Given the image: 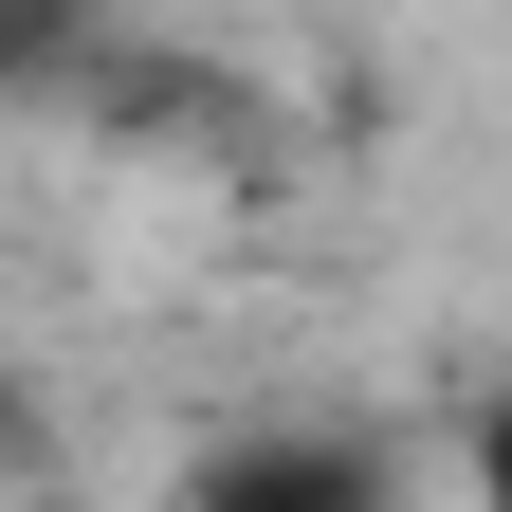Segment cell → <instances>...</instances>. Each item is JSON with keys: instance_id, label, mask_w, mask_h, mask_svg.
<instances>
[{"instance_id": "obj_1", "label": "cell", "mask_w": 512, "mask_h": 512, "mask_svg": "<svg viewBox=\"0 0 512 512\" xmlns=\"http://www.w3.org/2000/svg\"><path fill=\"white\" fill-rule=\"evenodd\" d=\"M183 512H384V458L366 439H220Z\"/></svg>"}]
</instances>
